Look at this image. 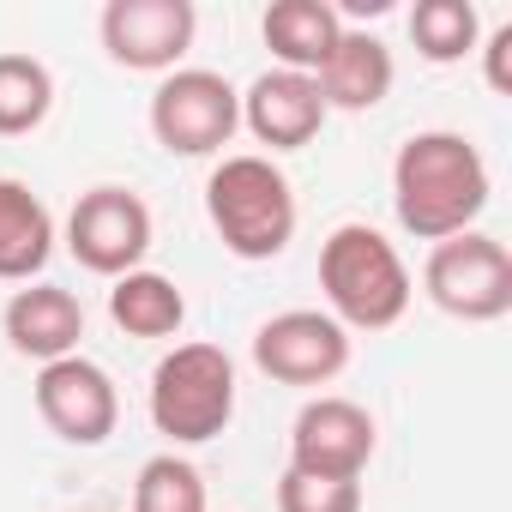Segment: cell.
Listing matches in <instances>:
<instances>
[{
  "label": "cell",
  "instance_id": "obj_16",
  "mask_svg": "<svg viewBox=\"0 0 512 512\" xmlns=\"http://www.w3.org/2000/svg\"><path fill=\"white\" fill-rule=\"evenodd\" d=\"M55 253V217L49 205L13 181L0 175V284H31Z\"/></svg>",
  "mask_w": 512,
  "mask_h": 512
},
{
  "label": "cell",
  "instance_id": "obj_14",
  "mask_svg": "<svg viewBox=\"0 0 512 512\" xmlns=\"http://www.w3.org/2000/svg\"><path fill=\"white\" fill-rule=\"evenodd\" d=\"M392 79H398L392 49H386L380 37H368V31H344V37H338V49L326 55V67L314 73V85H320L326 109H350V115L380 109V103H386V91H392Z\"/></svg>",
  "mask_w": 512,
  "mask_h": 512
},
{
  "label": "cell",
  "instance_id": "obj_15",
  "mask_svg": "<svg viewBox=\"0 0 512 512\" xmlns=\"http://www.w3.org/2000/svg\"><path fill=\"white\" fill-rule=\"evenodd\" d=\"M260 31H266V49L278 55L284 73H308L314 79L326 67V55L338 49V37H344V13L332 7V0H272Z\"/></svg>",
  "mask_w": 512,
  "mask_h": 512
},
{
  "label": "cell",
  "instance_id": "obj_19",
  "mask_svg": "<svg viewBox=\"0 0 512 512\" xmlns=\"http://www.w3.org/2000/svg\"><path fill=\"white\" fill-rule=\"evenodd\" d=\"M476 37H482V19H476L470 0H416V13H410V43H416L422 61L452 67V61H464V55L476 49Z\"/></svg>",
  "mask_w": 512,
  "mask_h": 512
},
{
  "label": "cell",
  "instance_id": "obj_5",
  "mask_svg": "<svg viewBox=\"0 0 512 512\" xmlns=\"http://www.w3.org/2000/svg\"><path fill=\"white\" fill-rule=\"evenodd\" d=\"M422 290L440 314L488 326V320L512 314V253H506V241H494L482 229L434 241L428 266H422Z\"/></svg>",
  "mask_w": 512,
  "mask_h": 512
},
{
  "label": "cell",
  "instance_id": "obj_12",
  "mask_svg": "<svg viewBox=\"0 0 512 512\" xmlns=\"http://www.w3.org/2000/svg\"><path fill=\"white\" fill-rule=\"evenodd\" d=\"M326 115L332 109H326V97H320V85L308 73L272 67V73H260L241 91V127L260 145H272V151H302L326 127Z\"/></svg>",
  "mask_w": 512,
  "mask_h": 512
},
{
  "label": "cell",
  "instance_id": "obj_4",
  "mask_svg": "<svg viewBox=\"0 0 512 512\" xmlns=\"http://www.w3.org/2000/svg\"><path fill=\"white\" fill-rule=\"evenodd\" d=\"M235 416V362L217 344H175L151 368V422L175 446H205Z\"/></svg>",
  "mask_w": 512,
  "mask_h": 512
},
{
  "label": "cell",
  "instance_id": "obj_10",
  "mask_svg": "<svg viewBox=\"0 0 512 512\" xmlns=\"http://www.w3.org/2000/svg\"><path fill=\"white\" fill-rule=\"evenodd\" d=\"M37 416L67 446H103L121 422V392L91 356H61L37 374Z\"/></svg>",
  "mask_w": 512,
  "mask_h": 512
},
{
  "label": "cell",
  "instance_id": "obj_3",
  "mask_svg": "<svg viewBox=\"0 0 512 512\" xmlns=\"http://www.w3.org/2000/svg\"><path fill=\"white\" fill-rule=\"evenodd\" d=\"M205 217L235 260H278L296 241V187L272 157H223L205 181Z\"/></svg>",
  "mask_w": 512,
  "mask_h": 512
},
{
  "label": "cell",
  "instance_id": "obj_9",
  "mask_svg": "<svg viewBox=\"0 0 512 512\" xmlns=\"http://www.w3.org/2000/svg\"><path fill=\"white\" fill-rule=\"evenodd\" d=\"M193 31V0H109L103 7V49L127 73H175V61L193 49Z\"/></svg>",
  "mask_w": 512,
  "mask_h": 512
},
{
  "label": "cell",
  "instance_id": "obj_8",
  "mask_svg": "<svg viewBox=\"0 0 512 512\" xmlns=\"http://www.w3.org/2000/svg\"><path fill=\"white\" fill-rule=\"evenodd\" d=\"M253 368L278 386H326L350 368V332L320 308L272 314L253 332Z\"/></svg>",
  "mask_w": 512,
  "mask_h": 512
},
{
  "label": "cell",
  "instance_id": "obj_7",
  "mask_svg": "<svg viewBox=\"0 0 512 512\" xmlns=\"http://www.w3.org/2000/svg\"><path fill=\"white\" fill-rule=\"evenodd\" d=\"M67 247L85 272L127 278L151 253V205L133 187H91V193H79V205L67 217Z\"/></svg>",
  "mask_w": 512,
  "mask_h": 512
},
{
  "label": "cell",
  "instance_id": "obj_11",
  "mask_svg": "<svg viewBox=\"0 0 512 512\" xmlns=\"http://www.w3.org/2000/svg\"><path fill=\"white\" fill-rule=\"evenodd\" d=\"M374 458V416L350 398H308L290 428V470L302 476H338L362 482Z\"/></svg>",
  "mask_w": 512,
  "mask_h": 512
},
{
  "label": "cell",
  "instance_id": "obj_6",
  "mask_svg": "<svg viewBox=\"0 0 512 512\" xmlns=\"http://www.w3.org/2000/svg\"><path fill=\"white\" fill-rule=\"evenodd\" d=\"M235 127H241V91L223 73L175 67L151 91V133L175 157H211L235 139Z\"/></svg>",
  "mask_w": 512,
  "mask_h": 512
},
{
  "label": "cell",
  "instance_id": "obj_2",
  "mask_svg": "<svg viewBox=\"0 0 512 512\" xmlns=\"http://www.w3.org/2000/svg\"><path fill=\"white\" fill-rule=\"evenodd\" d=\"M326 314L344 332H386L410 308V272L374 223H338L320 247Z\"/></svg>",
  "mask_w": 512,
  "mask_h": 512
},
{
  "label": "cell",
  "instance_id": "obj_21",
  "mask_svg": "<svg viewBox=\"0 0 512 512\" xmlns=\"http://www.w3.org/2000/svg\"><path fill=\"white\" fill-rule=\"evenodd\" d=\"M278 512H362V482L284 470V482H278Z\"/></svg>",
  "mask_w": 512,
  "mask_h": 512
},
{
  "label": "cell",
  "instance_id": "obj_20",
  "mask_svg": "<svg viewBox=\"0 0 512 512\" xmlns=\"http://www.w3.org/2000/svg\"><path fill=\"white\" fill-rule=\"evenodd\" d=\"M133 512H205V476H199L187 458L157 452V458L139 464Z\"/></svg>",
  "mask_w": 512,
  "mask_h": 512
},
{
  "label": "cell",
  "instance_id": "obj_13",
  "mask_svg": "<svg viewBox=\"0 0 512 512\" xmlns=\"http://www.w3.org/2000/svg\"><path fill=\"white\" fill-rule=\"evenodd\" d=\"M0 326H7V344H13L19 356H31V362H61V356H79L85 308H79V296L61 290V284H25V290H13Z\"/></svg>",
  "mask_w": 512,
  "mask_h": 512
},
{
  "label": "cell",
  "instance_id": "obj_1",
  "mask_svg": "<svg viewBox=\"0 0 512 512\" xmlns=\"http://www.w3.org/2000/svg\"><path fill=\"white\" fill-rule=\"evenodd\" d=\"M392 211L416 241H452L488 211V163L464 133H410L392 157Z\"/></svg>",
  "mask_w": 512,
  "mask_h": 512
},
{
  "label": "cell",
  "instance_id": "obj_18",
  "mask_svg": "<svg viewBox=\"0 0 512 512\" xmlns=\"http://www.w3.org/2000/svg\"><path fill=\"white\" fill-rule=\"evenodd\" d=\"M55 79L37 55H0V139H25L49 121Z\"/></svg>",
  "mask_w": 512,
  "mask_h": 512
},
{
  "label": "cell",
  "instance_id": "obj_17",
  "mask_svg": "<svg viewBox=\"0 0 512 512\" xmlns=\"http://www.w3.org/2000/svg\"><path fill=\"white\" fill-rule=\"evenodd\" d=\"M109 320H115L127 338H175V332L187 326V296H181L175 278L139 266V272L115 278V290H109Z\"/></svg>",
  "mask_w": 512,
  "mask_h": 512
},
{
  "label": "cell",
  "instance_id": "obj_22",
  "mask_svg": "<svg viewBox=\"0 0 512 512\" xmlns=\"http://www.w3.org/2000/svg\"><path fill=\"white\" fill-rule=\"evenodd\" d=\"M482 55H488V85H494L500 97H512V25H500Z\"/></svg>",
  "mask_w": 512,
  "mask_h": 512
}]
</instances>
